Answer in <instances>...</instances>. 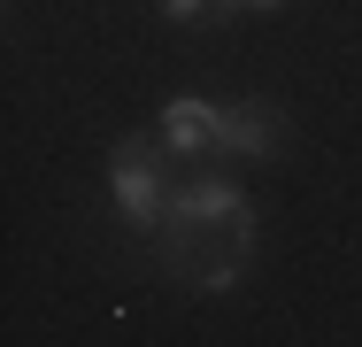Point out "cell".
<instances>
[{
    "mask_svg": "<svg viewBox=\"0 0 362 347\" xmlns=\"http://www.w3.org/2000/svg\"><path fill=\"white\" fill-rule=\"evenodd\" d=\"M255 8H278V0H216V16H255Z\"/></svg>",
    "mask_w": 362,
    "mask_h": 347,
    "instance_id": "8992f818",
    "label": "cell"
},
{
    "mask_svg": "<svg viewBox=\"0 0 362 347\" xmlns=\"http://www.w3.org/2000/svg\"><path fill=\"white\" fill-rule=\"evenodd\" d=\"M154 124H162L154 139H162L170 154H201V147H216V124H223V108H216V101H201V93H170Z\"/></svg>",
    "mask_w": 362,
    "mask_h": 347,
    "instance_id": "3957f363",
    "label": "cell"
},
{
    "mask_svg": "<svg viewBox=\"0 0 362 347\" xmlns=\"http://www.w3.org/2000/svg\"><path fill=\"white\" fill-rule=\"evenodd\" d=\"M216 147L223 154H247V162L278 154V108H270V101H231L223 124H216Z\"/></svg>",
    "mask_w": 362,
    "mask_h": 347,
    "instance_id": "277c9868",
    "label": "cell"
},
{
    "mask_svg": "<svg viewBox=\"0 0 362 347\" xmlns=\"http://www.w3.org/2000/svg\"><path fill=\"white\" fill-rule=\"evenodd\" d=\"M162 232H255V201H247V186H231V178H185V186H170ZM162 232H154V239H162Z\"/></svg>",
    "mask_w": 362,
    "mask_h": 347,
    "instance_id": "6da1fadb",
    "label": "cell"
},
{
    "mask_svg": "<svg viewBox=\"0 0 362 347\" xmlns=\"http://www.w3.org/2000/svg\"><path fill=\"white\" fill-rule=\"evenodd\" d=\"M154 8H162L170 23H193V16H201V8H216V0H154Z\"/></svg>",
    "mask_w": 362,
    "mask_h": 347,
    "instance_id": "5b68a950",
    "label": "cell"
},
{
    "mask_svg": "<svg viewBox=\"0 0 362 347\" xmlns=\"http://www.w3.org/2000/svg\"><path fill=\"white\" fill-rule=\"evenodd\" d=\"M154 147L162 139H116V154H108V193H116L132 232H162V208H170V186L154 170Z\"/></svg>",
    "mask_w": 362,
    "mask_h": 347,
    "instance_id": "7a4b0ae2",
    "label": "cell"
}]
</instances>
